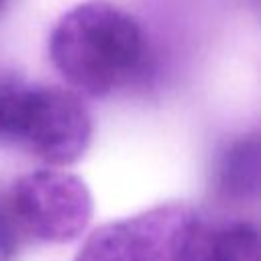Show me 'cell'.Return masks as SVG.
I'll return each mask as SVG.
<instances>
[{
  "instance_id": "1",
  "label": "cell",
  "mask_w": 261,
  "mask_h": 261,
  "mask_svg": "<svg viewBox=\"0 0 261 261\" xmlns=\"http://www.w3.org/2000/svg\"><path fill=\"white\" fill-rule=\"evenodd\" d=\"M49 57L77 94L102 98L135 84L147 71L151 53L130 12L108 0H86L55 22Z\"/></svg>"
},
{
  "instance_id": "2",
  "label": "cell",
  "mask_w": 261,
  "mask_h": 261,
  "mask_svg": "<svg viewBox=\"0 0 261 261\" xmlns=\"http://www.w3.org/2000/svg\"><path fill=\"white\" fill-rule=\"evenodd\" d=\"M92 139V120L75 92L0 80V141L12 143L49 165L77 161Z\"/></svg>"
},
{
  "instance_id": "3",
  "label": "cell",
  "mask_w": 261,
  "mask_h": 261,
  "mask_svg": "<svg viewBox=\"0 0 261 261\" xmlns=\"http://www.w3.org/2000/svg\"><path fill=\"white\" fill-rule=\"evenodd\" d=\"M6 196L27 239L43 243L75 241L94 214V198L86 181L59 169L20 175Z\"/></svg>"
},
{
  "instance_id": "4",
  "label": "cell",
  "mask_w": 261,
  "mask_h": 261,
  "mask_svg": "<svg viewBox=\"0 0 261 261\" xmlns=\"http://www.w3.org/2000/svg\"><path fill=\"white\" fill-rule=\"evenodd\" d=\"M196 210L165 202L92 230L73 261H175Z\"/></svg>"
},
{
  "instance_id": "5",
  "label": "cell",
  "mask_w": 261,
  "mask_h": 261,
  "mask_svg": "<svg viewBox=\"0 0 261 261\" xmlns=\"http://www.w3.org/2000/svg\"><path fill=\"white\" fill-rule=\"evenodd\" d=\"M259 228L251 220L200 218L184 232L175 261H261Z\"/></svg>"
},
{
  "instance_id": "6",
  "label": "cell",
  "mask_w": 261,
  "mask_h": 261,
  "mask_svg": "<svg viewBox=\"0 0 261 261\" xmlns=\"http://www.w3.org/2000/svg\"><path fill=\"white\" fill-rule=\"evenodd\" d=\"M259 137L251 133L226 147L218 161V192L228 200H249L259 194Z\"/></svg>"
},
{
  "instance_id": "7",
  "label": "cell",
  "mask_w": 261,
  "mask_h": 261,
  "mask_svg": "<svg viewBox=\"0 0 261 261\" xmlns=\"http://www.w3.org/2000/svg\"><path fill=\"white\" fill-rule=\"evenodd\" d=\"M27 234L22 232L8 196L0 194V261H16Z\"/></svg>"
},
{
  "instance_id": "8",
  "label": "cell",
  "mask_w": 261,
  "mask_h": 261,
  "mask_svg": "<svg viewBox=\"0 0 261 261\" xmlns=\"http://www.w3.org/2000/svg\"><path fill=\"white\" fill-rule=\"evenodd\" d=\"M8 2H10V0H0V12H2V10L8 6Z\"/></svg>"
}]
</instances>
